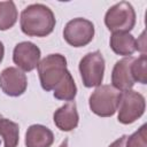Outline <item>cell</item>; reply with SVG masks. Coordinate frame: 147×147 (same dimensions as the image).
Here are the masks:
<instances>
[{
  "label": "cell",
  "instance_id": "23",
  "mask_svg": "<svg viewBox=\"0 0 147 147\" xmlns=\"http://www.w3.org/2000/svg\"><path fill=\"white\" fill-rule=\"evenodd\" d=\"M1 117H2V116H1V115H0V118H1Z\"/></svg>",
  "mask_w": 147,
  "mask_h": 147
},
{
  "label": "cell",
  "instance_id": "16",
  "mask_svg": "<svg viewBox=\"0 0 147 147\" xmlns=\"http://www.w3.org/2000/svg\"><path fill=\"white\" fill-rule=\"evenodd\" d=\"M77 94V87L75 84V80L70 74V71L67 74L65 78L53 90L54 98L63 101H72Z\"/></svg>",
  "mask_w": 147,
  "mask_h": 147
},
{
  "label": "cell",
  "instance_id": "17",
  "mask_svg": "<svg viewBox=\"0 0 147 147\" xmlns=\"http://www.w3.org/2000/svg\"><path fill=\"white\" fill-rule=\"evenodd\" d=\"M131 74L134 82L140 84L147 83V55L141 54L138 59H134L131 65Z\"/></svg>",
  "mask_w": 147,
  "mask_h": 147
},
{
  "label": "cell",
  "instance_id": "2",
  "mask_svg": "<svg viewBox=\"0 0 147 147\" xmlns=\"http://www.w3.org/2000/svg\"><path fill=\"white\" fill-rule=\"evenodd\" d=\"M37 68L41 87L45 91H53L69 72L67 69V59L59 53L44 57Z\"/></svg>",
  "mask_w": 147,
  "mask_h": 147
},
{
  "label": "cell",
  "instance_id": "21",
  "mask_svg": "<svg viewBox=\"0 0 147 147\" xmlns=\"http://www.w3.org/2000/svg\"><path fill=\"white\" fill-rule=\"evenodd\" d=\"M3 55H5V47H3V44L0 41V63L2 62Z\"/></svg>",
  "mask_w": 147,
  "mask_h": 147
},
{
  "label": "cell",
  "instance_id": "20",
  "mask_svg": "<svg viewBox=\"0 0 147 147\" xmlns=\"http://www.w3.org/2000/svg\"><path fill=\"white\" fill-rule=\"evenodd\" d=\"M125 140H126V136H122V137H119L118 139H116L114 142H111L108 147H125V146H124Z\"/></svg>",
  "mask_w": 147,
  "mask_h": 147
},
{
  "label": "cell",
  "instance_id": "12",
  "mask_svg": "<svg viewBox=\"0 0 147 147\" xmlns=\"http://www.w3.org/2000/svg\"><path fill=\"white\" fill-rule=\"evenodd\" d=\"M54 142L53 132L41 125L33 124L29 126L25 133V146L26 147H51Z\"/></svg>",
  "mask_w": 147,
  "mask_h": 147
},
{
  "label": "cell",
  "instance_id": "22",
  "mask_svg": "<svg viewBox=\"0 0 147 147\" xmlns=\"http://www.w3.org/2000/svg\"><path fill=\"white\" fill-rule=\"evenodd\" d=\"M59 147H68V139H64V140L61 142V145H60Z\"/></svg>",
  "mask_w": 147,
  "mask_h": 147
},
{
  "label": "cell",
  "instance_id": "5",
  "mask_svg": "<svg viewBox=\"0 0 147 147\" xmlns=\"http://www.w3.org/2000/svg\"><path fill=\"white\" fill-rule=\"evenodd\" d=\"M105 59L99 51L87 53L79 61V72L85 87H98L105 75Z\"/></svg>",
  "mask_w": 147,
  "mask_h": 147
},
{
  "label": "cell",
  "instance_id": "9",
  "mask_svg": "<svg viewBox=\"0 0 147 147\" xmlns=\"http://www.w3.org/2000/svg\"><path fill=\"white\" fill-rule=\"evenodd\" d=\"M28 87L25 74L15 67H8L0 74V88L9 96L22 95Z\"/></svg>",
  "mask_w": 147,
  "mask_h": 147
},
{
  "label": "cell",
  "instance_id": "3",
  "mask_svg": "<svg viewBox=\"0 0 147 147\" xmlns=\"http://www.w3.org/2000/svg\"><path fill=\"white\" fill-rule=\"evenodd\" d=\"M122 92L113 85H100L90 95L88 106L93 114L100 117L113 116L119 106Z\"/></svg>",
  "mask_w": 147,
  "mask_h": 147
},
{
  "label": "cell",
  "instance_id": "6",
  "mask_svg": "<svg viewBox=\"0 0 147 147\" xmlns=\"http://www.w3.org/2000/svg\"><path fill=\"white\" fill-rule=\"evenodd\" d=\"M145 109L146 101L142 94L133 90L122 92L117 119L122 124H132L142 116Z\"/></svg>",
  "mask_w": 147,
  "mask_h": 147
},
{
  "label": "cell",
  "instance_id": "1",
  "mask_svg": "<svg viewBox=\"0 0 147 147\" xmlns=\"http://www.w3.org/2000/svg\"><path fill=\"white\" fill-rule=\"evenodd\" d=\"M55 24L54 13L42 3L30 5L21 13V30L29 37H46L53 32Z\"/></svg>",
  "mask_w": 147,
  "mask_h": 147
},
{
  "label": "cell",
  "instance_id": "8",
  "mask_svg": "<svg viewBox=\"0 0 147 147\" xmlns=\"http://www.w3.org/2000/svg\"><path fill=\"white\" fill-rule=\"evenodd\" d=\"M41 52L31 41L18 42L13 51V61L22 71H32L40 62Z\"/></svg>",
  "mask_w": 147,
  "mask_h": 147
},
{
  "label": "cell",
  "instance_id": "7",
  "mask_svg": "<svg viewBox=\"0 0 147 147\" xmlns=\"http://www.w3.org/2000/svg\"><path fill=\"white\" fill-rule=\"evenodd\" d=\"M94 37V25L91 21L77 17L69 21L63 30L64 40L72 47H84Z\"/></svg>",
  "mask_w": 147,
  "mask_h": 147
},
{
  "label": "cell",
  "instance_id": "15",
  "mask_svg": "<svg viewBox=\"0 0 147 147\" xmlns=\"http://www.w3.org/2000/svg\"><path fill=\"white\" fill-rule=\"evenodd\" d=\"M18 13L13 1H0V31H6L15 25Z\"/></svg>",
  "mask_w": 147,
  "mask_h": 147
},
{
  "label": "cell",
  "instance_id": "10",
  "mask_svg": "<svg viewBox=\"0 0 147 147\" xmlns=\"http://www.w3.org/2000/svg\"><path fill=\"white\" fill-rule=\"evenodd\" d=\"M133 60H134L133 56L123 57L119 61H117L113 68L111 83H113V86L121 92L132 90L136 83L131 74V65Z\"/></svg>",
  "mask_w": 147,
  "mask_h": 147
},
{
  "label": "cell",
  "instance_id": "18",
  "mask_svg": "<svg viewBox=\"0 0 147 147\" xmlns=\"http://www.w3.org/2000/svg\"><path fill=\"white\" fill-rule=\"evenodd\" d=\"M147 125L142 124L134 133L126 137V147H147Z\"/></svg>",
  "mask_w": 147,
  "mask_h": 147
},
{
  "label": "cell",
  "instance_id": "14",
  "mask_svg": "<svg viewBox=\"0 0 147 147\" xmlns=\"http://www.w3.org/2000/svg\"><path fill=\"white\" fill-rule=\"evenodd\" d=\"M0 136L3 139L5 147H17L20 140V126L17 123L8 119L0 118Z\"/></svg>",
  "mask_w": 147,
  "mask_h": 147
},
{
  "label": "cell",
  "instance_id": "4",
  "mask_svg": "<svg viewBox=\"0 0 147 147\" xmlns=\"http://www.w3.org/2000/svg\"><path fill=\"white\" fill-rule=\"evenodd\" d=\"M105 24L111 32H129L136 25V11L127 1L111 6L105 15Z\"/></svg>",
  "mask_w": 147,
  "mask_h": 147
},
{
  "label": "cell",
  "instance_id": "13",
  "mask_svg": "<svg viewBox=\"0 0 147 147\" xmlns=\"http://www.w3.org/2000/svg\"><path fill=\"white\" fill-rule=\"evenodd\" d=\"M110 48L117 55L132 56L136 49V39L129 32H113L109 40Z\"/></svg>",
  "mask_w": 147,
  "mask_h": 147
},
{
  "label": "cell",
  "instance_id": "11",
  "mask_svg": "<svg viewBox=\"0 0 147 147\" xmlns=\"http://www.w3.org/2000/svg\"><path fill=\"white\" fill-rule=\"evenodd\" d=\"M53 121L57 129H60L61 131L69 132L76 129L79 122L76 103L74 101H70L56 109L53 115Z\"/></svg>",
  "mask_w": 147,
  "mask_h": 147
},
{
  "label": "cell",
  "instance_id": "19",
  "mask_svg": "<svg viewBox=\"0 0 147 147\" xmlns=\"http://www.w3.org/2000/svg\"><path fill=\"white\" fill-rule=\"evenodd\" d=\"M146 32L144 31L140 37L138 38V40H136V49L141 52V54H146V37H145Z\"/></svg>",
  "mask_w": 147,
  "mask_h": 147
}]
</instances>
